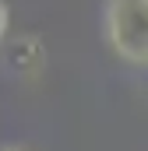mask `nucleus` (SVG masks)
Segmentation results:
<instances>
[{
  "label": "nucleus",
  "instance_id": "f257e3e1",
  "mask_svg": "<svg viewBox=\"0 0 148 151\" xmlns=\"http://www.w3.org/2000/svg\"><path fill=\"white\" fill-rule=\"evenodd\" d=\"M102 39L127 67H148V0H106Z\"/></svg>",
  "mask_w": 148,
  "mask_h": 151
},
{
  "label": "nucleus",
  "instance_id": "f03ea898",
  "mask_svg": "<svg viewBox=\"0 0 148 151\" xmlns=\"http://www.w3.org/2000/svg\"><path fill=\"white\" fill-rule=\"evenodd\" d=\"M7 28H11V11H7V4L0 0V42L7 39Z\"/></svg>",
  "mask_w": 148,
  "mask_h": 151
},
{
  "label": "nucleus",
  "instance_id": "7ed1b4c3",
  "mask_svg": "<svg viewBox=\"0 0 148 151\" xmlns=\"http://www.w3.org/2000/svg\"><path fill=\"white\" fill-rule=\"evenodd\" d=\"M0 151H25V148H0Z\"/></svg>",
  "mask_w": 148,
  "mask_h": 151
}]
</instances>
